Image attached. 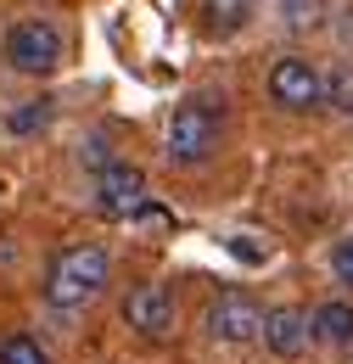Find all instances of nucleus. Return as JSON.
Masks as SVG:
<instances>
[{"mask_svg":"<svg viewBox=\"0 0 353 364\" xmlns=\"http://www.w3.org/2000/svg\"><path fill=\"white\" fill-rule=\"evenodd\" d=\"M107 274H112V258L95 241L62 247L51 258V269H45V303L62 309V314H73V309H85V303H95L107 291Z\"/></svg>","mask_w":353,"mask_h":364,"instance_id":"1","label":"nucleus"},{"mask_svg":"<svg viewBox=\"0 0 353 364\" xmlns=\"http://www.w3.org/2000/svg\"><path fill=\"white\" fill-rule=\"evenodd\" d=\"M219 107L208 101V95H191V101H179L174 118H169V157L174 163H208L214 151H219Z\"/></svg>","mask_w":353,"mask_h":364,"instance_id":"2","label":"nucleus"},{"mask_svg":"<svg viewBox=\"0 0 353 364\" xmlns=\"http://www.w3.org/2000/svg\"><path fill=\"white\" fill-rule=\"evenodd\" d=\"M0 50H6V62H11L17 73H28V79H45V73L62 68V34H56V23H45V17L11 23Z\"/></svg>","mask_w":353,"mask_h":364,"instance_id":"3","label":"nucleus"},{"mask_svg":"<svg viewBox=\"0 0 353 364\" xmlns=\"http://www.w3.org/2000/svg\"><path fill=\"white\" fill-rule=\"evenodd\" d=\"M269 95L286 112H314V107H325V73L314 68L309 56H280L269 68Z\"/></svg>","mask_w":353,"mask_h":364,"instance_id":"4","label":"nucleus"},{"mask_svg":"<svg viewBox=\"0 0 353 364\" xmlns=\"http://www.w3.org/2000/svg\"><path fill=\"white\" fill-rule=\"evenodd\" d=\"M208 336H214V342H230V348H241V342L264 336V309H258L241 286H230V291H219V297L208 303Z\"/></svg>","mask_w":353,"mask_h":364,"instance_id":"5","label":"nucleus"},{"mask_svg":"<svg viewBox=\"0 0 353 364\" xmlns=\"http://www.w3.org/2000/svg\"><path fill=\"white\" fill-rule=\"evenodd\" d=\"M146 202V174L135 163H107L95 174V213L101 219H135Z\"/></svg>","mask_w":353,"mask_h":364,"instance_id":"6","label":"nucleus"},{"mask_svg":"<svg viewBox=\"0 0 353 364\" xmlns=\"http://www.w3.org/2000/svg\"><path fill=\"white\" fill-rule=\"evenodd\" d=\"M124 319L135 325V336H146V342L169 336V331H174V291L157 286V280L135 286L130 297H124Z\"/></svg>","mask_w":353,"mask_h":364,"instance_id":"7","label":"nucleus"},{"mask_svg":"<svg viewBox=\"0 0 353 364\" xmlns=\"http://www.w3.org/2000/svg\"><path fill=\"white\" fill-rule=\"evenodd\" d=\"M309 342H314V314L309 309L286 303V309H269L264 314V348L275 359H297V353H309Z\"/></svg>","mask_w":353,"mask_h":364,"instance_id":"8","label":"nucleus"},{"mask_svg":"<svg viewBox=\"0 0 353 364\" xmlns=\"http://www.w3.org/2000/svg\"><path fill=\"white\" fill-rule=\"evenodd\" d=\"M253 11H258V0H202V28L230 40V34H241L253 23Z\"/></svg>","mask_w":353,"mask_h":364,"instance_id":"9","label":"nucleus"},{"mask_svg":"<svg viewBox=\"0 0 353 364\" xmlns=\"http://www.w3.org/2000/svg\"><path fill=\"white\" fill-rule=\"evenodd\" d=\"M314 336L331 342V348H348L353 342V303H342V297L337 303H320L314 309Z\"/></svg>","mask_w":353,"mask_h":364,"instance_id":"10","label":"nucleus"},{"mask_svg":"<svg viewBox=\"0 0 353 364\" xmlns=\"http://www.w3.org/2000/svg\"><path fill=\"white\" fill-rule=\"evenodd\" d=\"M0 364H51V353L40 348V336L11 331V336H0Z\"/></svg>","mask_w":353,"mask_h":364,"instance_id":"11","label":"nucleus"},{"mask_svg":"<svg viewBox=\"0 0 353 364\" xmlns=\"http://www.w3.org/2000/svg\"><path fill=\"white\" fill-rule=\"evenodd\" d=\"M45 124H51V101H28V107H17V112L6 118L11 135H34V129H45Z\"/></svg>","mask_w":353,"mask_h":364,"instance_id":"12","label":"nucleus"},{"mask_svg":"<svg viewBox=\"0 0 353 364\" xmlns=\"http://www.w3.org/2000/svg\"><path fill=\"white\" fill-rule=\"evenodd\" d=\"M280 11H286L292 28H320L325 23V0H280Z\"/></svg>","mask_w":353,"mask_h":364,"instance_id":"13","label":"nucleus"},{"mask_svg":"<svg viewBox=\"0 0 353 364\" xmlns=\"http://www.w3.org/2000/svg\"><path fill=\"white\" fill-rule=\"evenodd\" d=\"M325 101H331L342 118H353V68H342V73L325 79Z\"/></svg>","mask_w":353,"mask_h":364,"instance_id":"14","label":"nucleus"},{"mask_svg":"<svg viewBox=\"0 0 353 364\" xmlns=\"http://www.w3.org/2000/svg\"><path fill=\"white\" fill-rule=\"evenodd\" d=\"M331 274H337L342 286H353V235H342V241L331 247Z\"/></svg>","mask_w":353,"mask_h":364,"instance_id":"15","label":"nucleus"}]
</instances>
